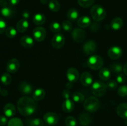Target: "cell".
<instances>
[{"label": "cell", "mask_w": 127, "mask_h": 126, "mask_svg": "<svg viewBox=\"0 0 127 126\" xmlns=\"http://www.w3.org/2000/svg\"><path fill=\"white\" fill-rule=\"evenodd\" d=\"M17 107L21 115L29 116L35 111L37 105L33 98L29 96H23L17 101Z\"/></svg>", "instance_id": "cell-1"}, {"label": "cell", "mask_w": 127, "mask_h": 126, "mask_svg": "<svg viewBox=\"0 0 127 126\" xmlns=\"http://www.w3.org/2000/svg\"><path fill=\"white\" fill-rule=\"evenodd\" d=\"M91 15L95 22H100L104 20L106 17V11L102 6L100 5H94L91 9Z\"/></svg>", "instance_id": "cell-2"}, {"label": "cell", "mask_w": 127, "mask_h": 126, "mask_svg": "<svg viewBox=\"0 0 127 126\" xmlns=\"http://www.w3.org/2000/svg\"><path fill=\"white\" fill-rule=\"evenodd\" d=\"M84 107L88 112H95L99 107V101L95 96H89L84 101Z\"/></svg>", "instance_id": "cell-3"}, {"label": "cell", "mask_w": 127, "mask_h": 126, "mask_svg": "<svg viewBox=\"0 0 127 126\" xmlns=\"http://www.w3.org/2000/svg\"><path fill=\"white\" fill-rule=\"evenodd\" d=\"M91 92L95 96H102L106 93L107 86L104 82L97 81L92 84Z\"/></svg>", "instance_id": "cell-4"}, {"label": "cell", "mask_w": 127, "mask_h": 126, "mask_svg": "<svg viewBox=\"0 0 127 126\" xmlns=\"http://www.w3.org/2000/svg\"><path fill=\"white\" fill-rule=\"evenodd\" d=\"M87 63L91 69L97 70L100 69L102 67L104 61L100 56L93 55L89 57L87 61Z\"/></svg>", "instance_id": "cell-5"}, {"label": "cell", "mask_w": 127, "mask_h": 126, "mask_svg": "<svg viewBox=\"0 0 127 126\" xmlns=\"http://www.w3.org/2000/svg\"><path fill=\"white\" fill-rule=\"evenodd\" d=\"M65 43V38L64 35L62 33H57L52 38L51 44L53 48L55 49H60L64 46Z\"/></svg>", "instance_id": "cell-6"}, {"label": "cell", "mask_w": 127, "mask_h": 126, "mask_svg": "<svg viewBox=\"0 0 127 126\" xmlns=\"http://www.w3.org/2000/svg\"><path fill=\"white\" fill-rule=\"evenodd\" d=\"M47 36V31L42 27H37L33 30V37L37 42H41L44 40Z\"/></svg>", "instance_id": "cell-7"}, {"label": "cell", "mask_w": 127, "mask_h": 126, "mask_svg": "<svg viewBox=\"0 0 127 126\" xmlns=\"http://www.w3.org/2000/svg\"><path fill=\"white\" fill-rule=\"evenodd\" d=\"M73 39L78 43H81L86 38V32L84 30L79 28H75L71 33Z\"/></svg>", "instance_id": "cell-8"}, {"label": "cell", "mask_w": 127, "mask_h": 126, "mask_svg": "<svg viewBox=\"0 0 127 126\" xmlns=\"http://www.w3.org/2000/svg\"><path fill=\"white\" fill-rule=\"evenodd\" d=\"M20 67V63L17 59L12 58L6 64V70L8 72L16 73L17 70L19 69Z\"/></svg>", "instance_id": "cell-9"}, {"label": "cell", "mask_w": 127, "mask_h": 126, "mask_svg": "<svg viewBox=\"0 0 127 126\" xmlns=\"http://www.w3.org/2000/svg\"><path fill=\"white\" fill-rule=\"evenodd\" d=\"M58 119H59V117H58V115L54 112H47L43 116V120H44L45 122L50 126H53V125L57 124Z\"/></svg>", "instance_id": "cell-10"}, {"label": "cell", "mask_w": 127, "mask_h": 126, "mask_svg": "<svg viewBox=\"0 0 127 126\" xmlns=\"http://www.w3.org/2000/svg\"><path fill=\"white\" fill-rule=\"evenodd\" d=\"M123 51L120 47L117 46H112L108 50V56L111 59H117L122 55Z\"/></svg>", "instance_id": "cell-11"}, {"label": "cell", "mask_w": 127, "mask_h": 126, "mask_svg": "<svg viewBox=\"0 0 127 126\" xmlns=\"http://www.w3.org/2000/svg\"><path fill=\"white\" fill-rule=\"evenodd\" d=\"M97 49V44L94 41L89 40L86 42L83 46V51L88 55L94 54Z\"/></svg>", "instance_id": "cell-12"}, {"label": "cell", "mask_w": 127, "mask_h": 126, "mask_svg": "<svg viewBox=\"0 0 127 126\" xmlns=\"http://www.w3.org/2000/svg\"><path fill=\"white\" fill-rule=\"evenodd\" d=\"M66 77L68 81L71 83H75L79 79V74L78 70L74 67H71L66 72Z\"/></svg>", "instance_id": "cell-13"}, {"label": "cell", "mask_w": 127, "mask_h": 126, "mask_svg": "<svg viewBox=\"0 0 127 126\" xmlns=\"http://www.w3.org/2000/svg\"><path fill=\"white\" fill-rule=\"evenodd\" d=\"M80 80L82 85L84 86H89L93 82V76L88 72H84L81 75Z\"/></svg>", "instance_id": "cell-14"}, {"label": "cell", "mask_w": 127, "mask_h": 126, "mask_svg": "<svg viewBox=\"0 0 127 126\" xmlns=\"http://www.w3.org/2000/svg\"><path fill=\"white\" fill-rule=\"evenodd\" d=\"M20 43L22 46L27 49L31 48L34 44L33 38L27 35H24L21 37L20 39Z\"/></svg>", "instance_id": "cell-15"}, {"label": "cell", "mask_w": 127, "mask_h": 126, "mask_svg": "<svg viewBox=\"0 0 127 126\" xmlns=\"http://www.w3.org/2000/svg\"><path fill=\"white\" fill-rule=\"evenodd\" d=\"M92 23V21L91 18L88 16H84L79 17L77 21V24L80 28H87L90 26Z\"/></svg>", "instance_id": "cell-16"}, {"label": "cell", "mask_w": 127, "mask_h": 126, "mask_svg": "<svg viewBox=\"0 0 127 126\" xmlns=\"http://www.w3.org/2000/svg\"><path fill=\"white\" fill-rule=\"evenodd\" d=\"M4 113L7 117H11L16 114V107L12 103H7L4 107Z\"/></svg>", "instance_id": "cell-17"}, {"label": "cell", "mask_w": 127, "mask_h": 126, "mask_svg": "<svg viewBox=\"0 0 127 126\" xmlns=\"http://www.w3.org/2000/svg\"><path fill=\"white\" fill-rule=\"evenodd\" d=\"M29 27V22L26 19L19 20L16 25V29L20 33H24L27 30Z\"/></svg>", "instance_id": "cell-18"}, {"label": "cell", "mask_w": 127, "mask_h": 126, "mask_svg": "<svg viewBox=\"0 0 127 126\" xmlns=\"http://www.w3.org/2000/svg\"><path fill=\"white\" fill-rule=\"evenodd\" d=\"M117 114L120 117L127 119V103H121L117 106Z\"/></svg>", "instance_id": "cell-19"}, {"label": "cell", "mask_w": 127, "mask_h": 126, "mask_svg": "<svg viewBox=\"0 0 127 126\" xmlns=\"http://www.w3.org/2000/svg\"><path fill=\"white\" fill-rule=\"evenodd\" d=\"M19 88V90L21 91V92L25 95H29L32 92V85L26 82H21Z\"/></svg>", "instance_id": "cell-20"}, {"label": "cell", "mask_w": 127, "mask_h": 126, "mask_svg": "<svg viewBox=\"0 0 127 126\" xmlns=\"http://www.w3.org/2000/svg\"><path fill=\"white\" fill-rule=\"evenodd\" d=\"M79 123L83 126H88L91 123L92 119L88 113H82L79 117Z\"/></svg>", "instance_id": "cell-21"}, {"label": "cell", "mask_w": 127, "mask_h": 126, "mask_svg": "<svg viewBox=\"0 0 127 126\" xmlns=\"http://www.w3.org/2000/svg\"><path fill=\"white\" fill-rule=\"evenodd\" d=\"M74 108V104L73 101L69 99L65 100L62 104V109L65 112H71Z\"/></svg>", "instance_id": "cell-22"}, {"label": "cell", "mask_w": 127, "mask_h": 126, "mask_svg": "<svg viewBox=\"0 0 127 126\" xmlns=\"http://www.w3.org/2000/svg\"><path fill=\"white\" fill-rule=\"evenodd\" d=\"M124 25V21L120 17H115L113 19L111 22V27L114 30H118L122 28Z\"/></svg>", "instance_id": "cell-23"}, {"label": "cell", "mask_w": 127, "mask_h": 126, "mask_svg": "<svg viewBox=\"0 0 127 126\" xmlns=\"http://www.w3.org/2000/svg\"><path fill=\"white\" fill-rule=\"evenodd\" d=\"M32 21H33V22L34 23V24L37 25H43L46 22L45 16L42 13L36 14L33 17Z\"/></svg>", "instance_id": "cell-24"}, {"label": "cell", "mask_w": 127, "mask_h": 126, "mask_svg": "<svg viewBox=\"0 0 127 126\" xmlns=\"http://www.w3.org/2000/svg\"><path fill=\"white\" fill-rule=\"evenodd\" d=\"M100 79L103 81H107L111 76V73L110 70L107 67L102 68L99 73Z\"/></svg>", "instance_id": "cell-25"}, {"label": "cell", "mask_w": 127, "mask_h": 126, "mask_svg": "<svg viewBox=\"0 0 127 126\" xmlns=\"http://www.w3.org/2000/svg\"><path fill=\"white\" fill-rule=\"evenodd\" d=\"M32 96L35 101H40L45 96V91L42 88L36 89L33 93Z\"/></svg>", "instance_id": "cell-26"}, {"label": "cell", "mask_w": 127, "mask_h": 126, "mask_svg": "<svg viewBox=\"0 0 127 126\" xmlns=\"http://www.w3.org/2000/svg\"><path fill=\"white\" fill-rule=\"evenodd\" d=\"M0 12L1 15L4 17H11L14 14V11L13 9L7 6L2 7Z\"/></svg>", "instance_id": "cell-27"}, {"label": "cell", "mask_w": 127, "mask_h": 126, "mask_svg": "<svg viewBox=\"0 0 127 126\" xmlns=\"http://www.w3.org/2000/svg\"><path fill=\"white\" fill-rule=\"evenodd\" d=\"M79 12L78 10L75 8H71L68 11L67 13V17L69 19L70 21H75L78 19L79 17Z\"/></svg>", "instance_id": "cell-28"}, {"label": "cell", "mask_w": 127, "mask_h": 126, "mask_svg": "<svg viewBox=\"0 0 127 126\" xmlns=\"http://www.w3.org/2000/svg\"><path fill=\"white\" fill-rule=\"evenodd\" d=\"M48 7L52 12H58L60 9V4L57 0H50L48 2Z\"/></svg>", "instance_id": "cell-29"}, {"label": "cell", "mask_w": 127, "mask_h": 126, "mask_svg": "<svg viewBox=\"0 0 127 126\" xmlns=\"http://www.w3.org/2000/svg\"><path fill=\"white\" fill-rule=\"evenodd\" d=\"M110 69L113 73L115 74H121L122 70H124V67L119 63H114L110 65Z\"/></svg>", "instance_id": "cell-30"}, {"label": "cell", "mask_w": 127, "mask_h": 126, "mask_svg": "<svg viewBox=\"0 0 127 126\" xmlns=\"http://www.w3.org/2000/svg\"><path fill=\"white\" fill-rule=\"evenodd\" d=\"M72 98H73V100L75 103H83V101H84L85 100V98H84V95H83V93L80 92H76L74 93L73 94V96H72Z\"/></svg>", "instance_id": "cell-31"}, {"label": "cell", "mask_w": 127, "mask_h": 126, "mask_svg": "<svg viewBox=\"0 0 127 126\" xmlns=\"http://www.w3.org/2000/svg\"><path fill=\"white\" fill-rule=\"evenodd\" d=\"M27 126H43L44 123L41 119L35 118L27 121Z\"/></svg>", "instance_id": "cell-32"}, {"label": "cell", "mask_w": 127, "mask_h": 126, "mask_svg": "<svg viewBox=\"0 0 127 126\" xmlns=\"http://www.w3.org/2000/svg\"><path fill=\"white\" fill-rule=\"evenodd\" d=\"M5 34L9 38H14L17 35V30L13 27H9L5 30Z\"/></svg>", "instance_id": "cell-33"}, {"label": "cell", "mask_w": 127, "mask_h": 126, "mask_svg": "<svg viewBox=\"0 0 127 126\" xmlns=\"http://www.w3.org/2000/svg\"><path fill=\"white\" fill-rule=\"evenodd\" d=\"M7 126H24V124L22 121L19 118L13 117L8 121Z\"/></svg>", "instance_id": "cell-34"}, {"label": "cell", "mask_w": 127, "mask_h": 126, "mask_svg": "<svg viewBox=\"0 0 127 126\" xmlns=\"http://www.w3.org/2000/svg\"><path fill=\"white\" fill-rule=\"evenodd\" d=\"M12 81L11 76L8 73H4L1 77V82L4 85H9Z\"/></svg>", "instance_id": "cell-35"}, {"label": "cell", "mask_w": 127, "mask_h": 126, "mask_svg": "<svg viewBox=\"0 0 127 126\" xmlns=\"http://www.w3.org/2000/svg\"><path fill=\"white\" fill-rule=\"evenodd\" d=\"M50 29L53 33H59L61 30V25L57 22H53L50 25Z\"/></svg>", "instance_id": "cell-36"}, {"label": "cell", "mask_w": 127, "mask_h": 126, "mask_svg": "<svg viewBox=\"0 0 127 126\" xmlns=\"http://www.w3.org/2000/svg\"><path fill=\"white\" fill-rule=\"evenodd\" d=\"M94 0H78V2L81 7H89L93 4Z\"/></svg>", "instance_id": "cell-37"}, {"label": "cell", "mask_w": 127, "mask_h": 126, "mask_svg": "<svg viewBox=\"0 0 127 126\" xmlns=\"http://www.w3.org/2000/svg\"><path fill=\"white\" fill-rule=\"evenodd\" d=\"M66 126H76L77 121L73 116H68L65 119Z\"/></svg>", "instance_id": "cell-38"}, {"label": "cell", "mask_w": 127, "mask_h": 126, "mask_svg": "<svg viewBox=\"0 0 127 126\" xmlns=\"http://www.w3.org/2000/svg\"><path fill=\"white\" fill-rule=\"evenodd\" d=\"M62 28L64 30L66 31V32H69L72 30L73 28V25H72L71 22L69 21H65L62 23Z\"/></svg>", "instance_id": "cell-39"}, {"label": "cell", "mask_w": 127, "mask_h": 126, "mask_svg": "<svg viewBox=\"0 0 127 126\" xmlns=\"http://www.w3.org/2000/svg\"><path fill=\"white\" fill-rule=\"evenodd\" d=\"M118 94L122 97L127 96V85H122L118 89Z\"/></svg>", "instance_id": "cell-40"}, {"label": "cell", "mask_w": 127, "mask_h": 126, "mask_svg": "<svg viewBox=\"0 0 127 126\" xmlns=\"http://www.w3.org/2000/svg\"><path fill=\"white\" fill-rule=\"evenodd\" d=\"M107 88L110 90H115L117 88V82L115 80H110L106 84Z\"/></svg>", "instance_id": "cell-41"}, {"label": "cell", "mask_w": 127, "mask_h": 126, "mask_svg": "<svg viewBox=\"0 0 127 126\" xmlns=\"http://www.w3.org/2000/svg\"><path fill=\"white\" fill-rule=\"evenodd\" d=\"M126 77L123 74H119L117 76V82L119 84H122L126 82Z\"/></svg>", "instance_id": "cell-42"}, {"label": "cell", "mask_w": 127, "mask_h": 126, "mask_svg": "<svg viewBox=\"0 0 127 126\" xmlns=\"http://www.w3.org/2000/svg\"><path fill=\"white\" fill-rule=\"evenodd\" d=\"M6 29V23L4 20L0 17V34L3 33Z\"/></svg>", "instance_id": "cell-43"}, {"label": "cell", "mask_w": 127, "mask_h": 126, "mask_svg": "<svg viewBox=\"0 0 127 126\" xmlns=\"http://www.w3.org/2000/svg\"><path fill=\"white\" fill-rule=\"evenodd\" d=\"M8 122L6 116H0V126H4L7 124Z\"/></svg>", "instance_id": "cell-44"}, {"label": "cell", "mask_w": 127, "mask_h": 126, "mask_svg": "<svg viewBox=\"0 0 127 126\" xmlns=\"http://www.w3.org/2000/svg\"><path fill=\"white\" fill-rule=\"evenodd\" d=\"M70 95H71L70 91H69L68 90H64V91H63V93H62V96H63L65 100L69 99V98H70Z\"/></svg>", "instance_id": "cell-45"}, {"label": "cell", "mask_w": 127, "mask_h": 126, "mask_svg": "<svg viewBox=\"0 0 127 126\" xmlns=\"http://www.w3.org/2000/svg\"><path fill=\"white\" fill-rule=\"evenodd\" d=\"M9 3L11 6H14L17 5L20 2V0H8Z\"/></svg>", "instance_id": "cell-46"}, {"label": "cell", "mask_w": 127, "mask_h": 126, "mask_svg": "<svg viewBox=\"0 0 127 126\" xmlns=\"http://www.w3.org/2000/svg\"><path fill=\"white\" fill-rule=\"evenodd\" d=\"M22 16H23L24 19H27L29 18L30 16L29 12L27 11H24V12H22Z\"/></svg>", "instance_id": "cell-47"}, {"label": "cell", "mask_w": 127, "mask_h": 126, "mask_svg": "<svg viewBox=\"0 0 127 126\" xmlns=\"http://www.w3.org/2000/svg\"><path fill=\"white\" fill-rule=\"evenodd\" d=\"M7 6V4L6 0H0V6L4 7V6Z\"/></svg>", "instance_id": "cell-48"}, {"label": "cell", "mask_w": 127, "mask_h": 126, "mask_svg": "<svg viewBox=\"0 0 127 126\" xmlns=\"http://www.w3.org/2000/svg\"><path fill=\"white\" fill-rule=\"evenodd\" d=\"M1 95L3 96H6L7 95H8V91L6 90H2L0 92Z\"/></svg>", "instance_id": "cell-49"}, {"label": "cell", "mask_w": 127, "mask_h": 126, "mask_svg": "<svg viewBox=\"0 0 127 126\" xmlns=\"http://www.w3.org/2000/svg\"><path fill=\"white\" fill-rule=\"evenodd\" d=\"M66 86L67 88H71L72 86H73V83L68 82L66 84Z\"/></svg>", "instance_id": "cell-50"}, {"label": "cell", "mask_w": 127, "mask_h": 126, "mask_svg": "<svg viewBox=\"0 0 127 126\" xmlns=\"http://www.w3.org/2000/svg\"><path fill=\"white\" fill-rule=\"evenodd\" d=\"M124 72L125 75H127V62L124 66Z\"/></svg>", "instance_id": "cell-51"}, {"label": "cell", "mask_w": 127, "mask_h": 126, "mask_svg": "<svg viewBox=\"0 0 127 126\" xmlns=\"http://www.w3.org/2000/svg\"><path fill=\"white\" fill-rule=\"evenodd\" d=\"M40 2L43 4H47L48 2H49V1L48 0H40Z\"/></svg>", "instance_id": "cell-52"}, {"label": "cell", "mask_w": 127, "mask_h": 126, "mask_svg": "<svg viewBox=\"0 0 127 126\" xmlns=\"http://www.w3.org/2000/svg\"><path fill=\"white\" fill-rule=\"evenodd\" d=\"M126 124H127V121H126Z\"/></svg>", "instance_id": "cell-53"}, {"label": "cell", "mask_w": 127, "mask_h": 126, "mask_svg": "<svg viewBox=\"0 0 127 126\" xmlns=\"http://www.w3.org/2000/svg\"><path fill=\"white\" fill-rule=\"evenodd\" d=\"M1 88H0V92H1Z\"/></svg>", "instance_id": "cell-54"}]
</instances>
